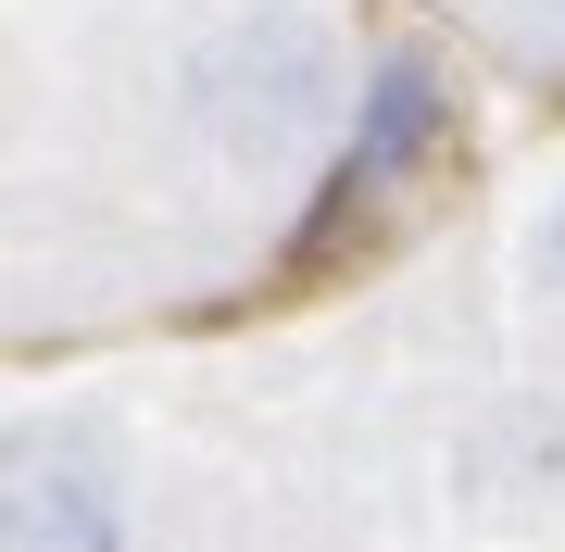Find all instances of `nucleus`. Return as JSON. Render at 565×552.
Listing matches in <instances>:
<instances>
[{
	"instance_id": "obj_1",
	"label": "nucleus",
	"mask_w": 565,
	"mask_h": 552,
	"mask_svg": "<svg viewBox=\"0 0 565 552\" xmlns=\"http://www.w3.org/2000/svg\"><path fill=\"white\" fill-rule=\"evenodd\" d=\"M440 151V76L427 63H377V88L352 101V139H340V164H327V188H315V239L302 251H340V239H364L390 202H403V176Z\"/></svg>"
},
{
	"instance_id": "obj_2",
	"label": "nucleus",
	"mask_w": 565,
	"mask_h": 552,
	"mask_svg": "<svg viewBox=\"0 0 565 552\" xmlns=\"http://www.w3.org/2000/svg\"><path fill=\"white\" fill-rule=\"evenodd\" d=\"M13 552H114L126 540V477H114V440L102 427H25L13 440Z\"/></svg>"
},
{
	"instance_id": "obj_3",
	"label": "nucleus",
	"mask_w": 565,
	"mask_h": 552,
	"mask_svg": "<svg viewBox=\"0 0 565 552\" xmlns=\"http://www.w3.org/2000/svg\"><path fill=\"white\" fill-rule=\"evenodd\" d=\"M202 101L239 126V139H302L327 113V39L302 13H252L239 39L202 51Z\"/></svg>"
},
{
	"instance_id": "obj_4",
	"label": "nucleus",
	"mask_w": 565,
	"mask_h": 552,
	"mask_svg": "<svg viewBox=\"0 0 565 552\" xmlns=\"http://www.w3.org/2000/svg\"><path fill=\"white\" fill-rule=\"evenodd\" d=\"M541 277L565 289V202H553V226H541Z\"/></svg>"
}]
</instances>
